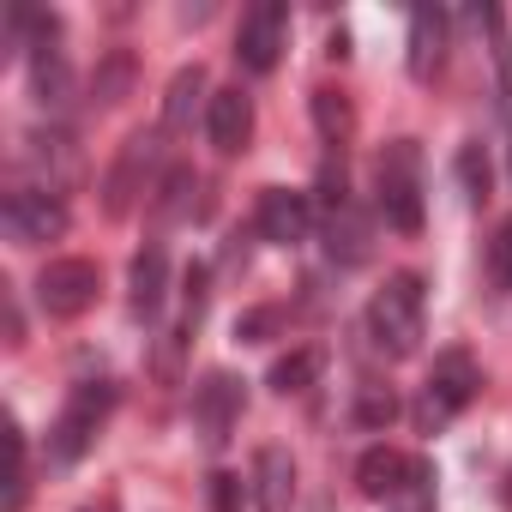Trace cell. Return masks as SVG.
Masks as SVG:
<instances>
[{
  "label": "cell",
  "mask_w": 512,
  "mask_h": 512,
  "mask_svg": "<svg viewBox=\"0 0 512 512\" xmlns=\"http://www.w3.org/2000/svg\"><path fill=\"white\" fill-rule=\"evenodd\" d=\"M284 43H290V7H284V0H253V7L241 13V25H235L241 73H272Z\"/></svg>",
  "instance_id": "obj_6"
},
{
  "label": "cell",
  "mask_w": 512,
  "mask_h": 512,
  "mask_svg": "<svg viewBox=\"0 0 512 512\" xmlns=\"http://www.w3.org/2000/svg\"><path fill=\"white\" fill-rule=\"evenodd\" d=\"M205 139H211L223 157L247 151V139H253V97H247L241 85L211 91V109H205Z\"/></svg>",
  "instance_id": "obj_11"
},
{
  "label": "cell",
  "mask_w": 512,
  "mask_h": 512,
  "mask_svg": "<svg viewBox=\"0 0 512 512\" xmlns=\"http://www.w3.org/2000/svg\"><path fill=\"white\" fill-rule=\"evenodd\" d=\"M320 199H326V211L350 199V175H344V151H326V163H320Z\"/></svg>",
  "instance_id": "obj_31"
},
{
  "label": "cell",
  "mask_w": 512,
  "mask_h": 512,
  "mask_svg": "<svg viewBox=\"0 0 512 512\" xmlns=\"http://www.w3.org/2000/svg\"><path fill=\"white\" fill-rule=\"evenodd\" d=\"M476 19H482V31L494 37V67H500V97H512V31H506V13H500V7H482Z\"/></svg>",
  "instance_id": "obj_28"
},
{
  "label": "cell",
  "mask_w": 512,
  "mask_h": 512,
  "mask_svg": "<svg viewBox=\"0 0 512 512\" xmlns=\"http://www.w3.org/2000/svg\"><path fill=\"white\" fill-rule=\"evenodd\" d=\"M253 500V482H241L235 470H211V482H205V506L211 512H241Z\"/></svg>",
  "instance_id": "obj_27"
},
{
  "label": "cell",
  "mask_w": 512,
  "mask_h": 512,
  "mask_svg": "<svg viewBox=\"0 0 512 512\" xmlns=\"http://www.w3.org/2000/svg\"><path fill=\"white\" fill-rule=\"evenodd\" d=\"M488 284L500 290V296H512V217L494 229V241H488Z\"/></svg>",
  "instance_id": "obj_30"
},
{
  "label": "cell",
  "mask_w": 512,
  "mask_h": 512,
  "mask_svg": "<svg viewBox=\"0 0 512 512\" xmlns=\"http://www.w3.org/2000/svg\"><path fill=\"white\" fill-rule=\"evenodd\" d=\"M392 416H398V398H392L386 386H362V392H356V428L380 434V428H392Z\"/></svg>",
  "instance_id": "obj_26"
},
{
  "label": "cell",
  "mask_w": 512,
  "mask_h": 512,
  "mask_svg": "<svg viewBox=\"0 0 512 512\" xmlns=\"http://www.w3.org/2000/svg\"><path fill=\"white\" fill-rule=\"evenodd\" d=\"M253 229H260V241H272V247L308 241V229H314L308 193H296V187H266V193H260V211H253Z\"/></svg>",
  "instance_id": "obj_10"
},
{
  "label": "cell",
  "mask_w": 512,
  "mask_h": 512,
  "mask_svg": "<svg viewBox=\"0 0 512 512\" xmlns=\"http://www.w3.org/2000/svg\"><path fill=\"white\" fill-rule=\"evenodd\" d=\"M284 326H290V308H278V302L235 314V338H241V344H266V338H278Z\"/></svg>",
  "instance_id": "obj_25"
},
{
  "label": "cell",
  "mask_w": 512,
  "mask_h": 512,
  "mask_svg": "<svg viewBox=\"0 0 512 512\" xmlns=\"http://www.w3.org/2000/svg\"><path fill=\"white\" fill-rule=\"evenodd\" d=\"M199 109H211V97H205V67L193 61V67H181L175 79H169V97H163V127H193V115Z\"/></svg>",
  "instance_id": "obj_17"
},
{
  "label": "cell",
  "mask_w": 512,
  "mask_h": 512,
  "mask_svg": "<svg viewBox=\"0 0 512 512\" xmlns=\"http://www.w3.org/2000/svg\"><path fill=\"white\" fill-rule=\"evenodd\" d=\"M79 512H121V500H115V494H97V500H85Z\"/></svg>",
  "instance_id": "obj_33"
},
{
  "label": "cell",
  "mask_w": 512,
  "mask_h": 512,
  "mask_svg": "<svg viewBox=\"0 0 512 512\" xmlns=\"http://www.w3.org/2000/svg\"><path fill=\"white\" fill-rule=\"evenodd\" d=\"M374 199H380L386 229L422 235L428 205H422V145L416 139H386L380 145V157H374Z\"/></svg>",
  "instance_id": "obj_1"
},
{
  "label": "cell",
  "mask_w": 512,
  "mask_h": 512,
  "mask_svg": "<svg viewBox=\"0 0 512 512\" xmlns=\"http://www.w3.org/2000/svg\"><path fill=\"white\" fill-rule=\"evenodd\" d=\"M308 103H314V127H320V139H326L332 151H344L350 133H356V103H350L344 91H332V85H320Z\"/></svg>",
  "instance_id": "obj_19"
},
{
  "label": "cell",
  "mask_w": 512,
  "mask_h": 512,
  "mask_svg": "<svg viewBox=\"0 0 512 512\" xmlns=\"http://www.w3.org/2000/svg\"><path fill=\"white\" fill-rule=\"evenodd\" d=\"M163 296H169V253H163V241H145L127 266V302L139 320H157Z\"/></svg>",
  "instance_id": "obj_12"
},
{
  "label": "cell",
  "mask_w": 512,
  "mask_h": 512,
  "mask_svg": "<svg viewBox=\"0 0 512 512\" xmlns=\"http://www.w3.org/2000/svg\"><path fill=\"white\" fill-rule=\"evenodd\" d=\"M326 55H332V61H344V55H350V31H344V25L326 37Z\"/></svg>",
  "instance_id": "obj_32"
},
{
  "label": "cell",
  "mask_w": 512,
  "mask_h": 512,
  "mask_svg": "<svg viewBox=\"0 0 512 512\" xmlns=\"http://www.w3.org/2000/svg\"><path fill=\"white\" fill-rule=\"evenodd\" d=\"M115 410V386L109 380H79L73 398L61 404V416L49 422V464H79L97 446L103 416Z\"/></svg>",
  "instance_id": "obj_3"
},
{
  "label": "cell",
  "mask_w": 512,
  "mask_h": 512,
  "mask_svg": "<svg viewBox=\"0 0 512 512\" xmlns=\"http://www.w3.org/2000/svg\"><path fill=\"white\" fill-rule=\"evenodd\" d=\"M440 61H446V13L440 7H416L410 13V55H404V67H410V79H434Z\"/></svg>",
  "instance_id": "obj_15"
},
{
  "label": "cell",
  "mask_w": 512,
  "mask_h": 512,
  "mask_svg": "<svg viewBox=\"0 0 512 512\" xmlns=\"http://www.w3.org/2000/svg\"><path fill=\"white\" fill-rule=\"evenodd\" d=\"M326 253H332L338 266H362L368 253H374V223H368V211L356 199H344V205L326 211Z\"/></svg>",
  "instance_id": "obj_13"
},
{
  "label": "cell",
  "mask_w": 512,
  "mask_h": 512,
  "mask_svg": "<svg viewBox=\"0 0 512 512\" xmlns=\"http://www.w3.org/2000/svg\"><path fill=\"white\" fill-rule=\"evenodd\" d=\"M241 410H247V386H241L235 374L217 368V374H205V380L193 386V434L205 440V452H223V446H229Z\"/></svg>",
  "instance_id": "obj_8"
},
{
  "label": "cell",
  "mask_w": 512,
  "mask_h": 512,
  "mask_svg": "<svg viewBox=\"0 0 512 512\" xmlns=\"http://www.w3.org/2000/svg\"><path fill=\"white\" fill-rule=\"evenodd\" d=\"M452 169H458V187H464V205H482V199H488V157H482V145H464Z\"/></svg>",
  "instance_id": "obj_29"
},
{
  "label": "cell",
  "mask_w": 512,
  "mask_h": 512,
  "mask_svg": "<svg viewBox=\"0 0 512 512\" xmlns=\"http://www.w3.org/2000/svg\"><path fill=\"white\" fill-rule=\"evenodd\" d=\"M434 458H410V470H404V482H398V494L386 500V512H434Z\"/></svg>",
  "instance_id": "obj_24"
},
{
  "label": "cell",
  "mask_w": 512,
  "mask_h": 512,
  "mask_svg": "<svg viewBox=\"0 0 512 512\" xmlns=\"http://www.w3.org/2000/svg\"><path fill=\"white\" fill-rule=\"evenodd\" d=\"M506 175H512V145H506Z\"/></svg>",
  "instance_id": "obj_34"
},
{
  "label": "cell",
  "mask_w": 512,
  "mask_h": 512,
  "mask_svg": "<svg viewBox=\"0 0 512 512\" xmlns=\"http://www.w3.org/2000/svg\"><path fill=\"white\" fill-rule=\"evenodd\" d=\"M404 470H410V452H392V446H368L362 452V464H356V488L368 494V500H392L398 494V482H404Z\"/></svg>",
  "instance_id": "obj_16"
},
{
  "label": "cell",
  "mask_w": 512,
  "mask_h": 512,
  "mask_svg": "<svg viewBox=\"0 0 512 512\" xmlns=\"http://www.w3.org/2000/svg\"><path fill=\"white\" fill-rule=\"evenodd\" d=\"M31 163H37V175L49 181V193L61 199V187L79 175V157H73V139L67 133H31V151H25Z\"/></svg>",
  "instance_id": "obj_18"
},
{
  "label": "cell",
  "mask_w": 512,
  "mask_h": 512,
  "mask_svg": "<svg viewBox=\"0 0 512 512\" xmlns=\"http://www.w3.org/2000/svg\"><path fill=\"white\" fill-rule=\"evenodd\" d=\"M253 500H260V512L296 506V458L284 446H260V458H253Z\"/></svg>",
  "instance_id": "obj_14"
},
{
  "label": "cell",
  "mask_w": 512,
  "mask_h": 512,
  "mask_svg": "<svg viewBox=\"0 0 512 512\" xmlns=\"http://www.w3.org/2000/svg\"><path fill=\"white\" fill-rule=\"evenodd\" d=\"M482 392V368H476V356L470 350H440L434 356V368H428V380H422V404H416V422L434 434V428H446L470 398Z\"/></svg>",
  "instance_id": "obj_4"
},
{
  "label": "cell",
  "mask_w": 512,
  "mask_h": 512,
  "mask_svg": "<svg viewBox=\"0 0 512 512\" xmlns=\"http://www.w3.org/2000/svg\"><path fill=\"white\" fill-rule=\"evenodd\" d=\"M422 314H428V284H422L416 272H392V278L374 290V302H368V338H374V350L392 356V362L416 356V344H422Z\"/></svg>",
  "instance_id": "obj_2"
},
{
  "label": "cell",
  "mask_w": 512,
  "mask_h": 512,
  "mask_svg": "<svg viewBox=\"0 0 512 512\" xmlns=\"http://www.w3.org/2000/svg\"><path fill=\"white\" fill-rule=\"evenodd\" d=\"M187 205H193V169L187 163H169L157 175V187H151V217L157 223H175V217H187Z\"/></svg>",
  "instance_id": "obj_22"
},
{
  "label": "cell",
  "mask_w": 512,
  "mask_h": 512,
  "mask_svg": "<svg viewBox=\"0 0 512 512\" xmlns=\"http://www.w3.org/2000/svg\"><path fill=\"white\" fill-rule=\"evenodd\" d=\"M157 151H163V139H157L151 127H133V133L121 139V151H115V163H109V175H103V211H109V217H127L133 199L157 187Z\"/></svg>",
  "instance_id": "obj_5"
},
{
  "label": "cell",
  "mask_w": 512,
  "mask_h": 512,
  "mask_svg": "<svg viewBox=\"0 0 512 512\" xmlns=\"http://www.w3.org/2000/svg\"><path fill=\"white\" fill-rule=\"evenodd\" d=\"M97 290H103L97 260H49V266L37 272V308H43L49 320H79V314L97 302Z\"/></svg>",
  "instance_id": "obj_7"
},
{
  "label": "cell",
  "mask_w": 512,
  "mask_h": 512,
  "mask_svg": "<svg viewBox=\"0 0 512 512\" xmlns=\"http://www.w3.org/2000/svg\"><path fill=\"white\" fill-rule=\"evenodd\" d=\"M0 223H7V241L43 247V241H61L67 235V205L49 187H19V193L0 199Z\"/></svg>",
  "instance_id": "obj_9"
},
{
  "label": "cell",
  "mask_w": 512,
  "mask_h": 512,
  "mask_svg": "<svg viewBox=\"0 0 512 512\" xmlns=\"http://www.w3.org/2000/svg\"><path fill=\"white\" fill-rule=\"evenodd\" d=\"M133 79H139V61H133L127 49H109V55L97 61V73H91V103H103V109H115V103H127V91H133Z\"/></svg>",
  "instance_id": "obj_21"
},
{
  "label": "cell",
  "mask_w": 512,
  "mask_h": 512,
  "mask_svg": "<svg viewBox=\"0 0 512 512\" xmlns=\"http://www.w3.org/2000/svg\"><path fill=\"white\" fill-rule=\"evenodd\" d=\"M320 374H326V350L302 344V350H290V356H278V362H272L266 386H272L278 398H290V392H308V386H314Z\"/></svg>",
  "instance_id": "obj_20"
},
{
  "label": "cell",
  "mask_w": 512,
  "mask_h": 512,
  "mask_svg": "<svg viewBox=\"0 0 512 512\" xmlns=\"http://www.w3.org/2000/svg\"><path fill=\"white\" fill-rule=\"evenodd\" d=\"M31 91H37V103H49V109H61V103L73 97V73H67L61 49L31 55Z\"/></svg>",
  "instance_id": "obj_23"
}]
</instances>
